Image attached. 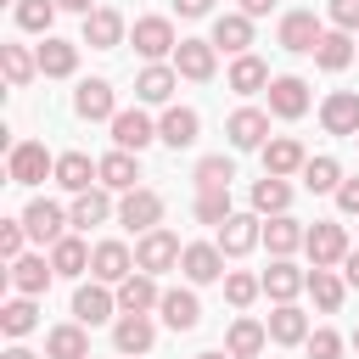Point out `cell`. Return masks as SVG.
<instances>
[{"label": "cell", "mask_w": 359, "mask_h": 359, "mask_svg": "<svg viewBox=\"0 0 359 359\" xmlns=\"http://www.w3.org/2000/svg\"><path fill=\"white\" fill-rule=\"evenodd\" d=\"M180 236H168V230H146L140 236V247H135V269H146V275H163V269H174L180 264Z\"/></svg>", "instance_id": "cell-1"}, {"label": "cell", "mask_w": 359, "mask_h": 359, "mask_svg": "<svg viewBox=\"0 0 359 359\" xmlns=\"http://www.w3.org/2000/svg\"><path fill=\"white\" fill-rule=\"evenodd\" d=\"M6 168H11V180H17V185H39L45 174H56V157H50L39 140H17Z\"/></svg>", "instance_id": "cell-2"}, {"label": "cell", "mask_w": 359, "mask_h": 359, "mask_svg": "<svg viewBox=\"0 0 359 359\" xmlns=\"http://www.w3.org/2000/svg\"><path fill=\"white\" fill-rule=\"evenodd\" d=\"M90 275H95L101 286H123V280L135 275V252H129L123 241H101V247L90 252Z\"/></svg>", "instance_id": "cell-3"}, {"label": "cell", "mask_w": 359, "mask_h": 359, "mask_svg": "<svg viewBox=\"0 0 359 359\" xmlns=\"http://www.w3.org/2000/svg\"><path fill=\"white\" fill-rule=\"evenodd\" d=\"M157 219H163V196L157 191H123V202H118V224H129V230H157Z\"/></svg>", "instance_id": "cell-4"}, {"label": "cell", "mask_w": 359, "mask_h": 359, "mask_svg": "<svg viewBox=\"0 0 359 359\" xmlns=\"http://www.w3.org/2000/svg\"><path fill=\"white\" fill-rule=\"evenodd\" d=\"M303 247H309V258H314V269H331V264H342L348 258V230L342 224H314L309 236H303Z\"/></svg>", "instance_id": "cell-5"}, {"label": "cell", "mask_w": 359, "mask_h": 359, "mask_svg": "<svg viewBox=\"0 0 359 359\" xmlns=\"http://www.w3.org/2000/svg\"><path fill=\"white\" fill-rule=\"evenodd\" d=\"M180 269H185V280H191V286L219 280V275H224V252H219V241H191V247L180 252Z\"/></svg>", "instance_id": "cell-6"}, {"label": "cell", "mask_w": 359, "mask_h": 359, "mask_svg": "<svg viewBox=\"0 0 359 359\" xmlns=\"http://www.w3.org/2000/svg\"><path fill=\"white\" fill-rule=\"evenodd\" d=\"M135 50H140L146 62H163L168 50H180L174 22H168V17H140V22H135Z\"/></svg>", "instance_id": "cell-7"}, {"label": "cell", "mask_w": 359, "mask_h": 359, "mask_svg": "<svg viewBox=\"0 0 359 359\" xmlns=\"http://www.w3.org/2000/svg\"><path fill=\"white\" fill-rule=\"evenodd\" d=\"M67 224H73V219H67V213H62V208H56V202H45V196H39V202H28V208H22V230H28V236H34V241H50V247H56V241H62V230H67Z\"/></svg>", "instance_id": "cell-8"}, {"label": "cell", "mask_w": 359, "mask_h": 359, "mask_svg": "<svg viewBox=\"0 0 359 359\" xmlns=\"http://www.w3.org/2000/svg\"><path fill=\"white\" fill-rule=\"evenodd\" d=\"M264 241V224L252 219V213H230L224 224H219V252L224 258H241V252H252Z\"/></svg>", "instance_id": "cell-9"}, {"label": "cell", "mask_w": 359, "mask_h": 359, "mask_svg": "<svg viewBox=\"0 0 359 359\" xmlns=\"http://www.w3.org/2000/svg\"><path fill=\"white\" fill-rule=\"evenodd\" d=\"M213 56H219L213 39H180V50H174V73L202 84V79H213Z\"/></svg>", "instance_id": "cell-10"}, {"label": "cell", "mask_w": 359, "mask_h": 359, "mask_svg": "<svg viewBox=\"0 0 359 359\" xmlns=\"http://www.w3.org/2000/svg\"><path fill=\"white\" fill-rule=\"evenodd\" d=\"M112 140H118V151H146V146L157 140V129H151V118H146L140 107H129V112L112 118Z\"/></svg>", "instance_id": "cell-11"}, {"label": "cell", "mask_w": 359, "mask_h": 359, "mask_svg": "<svg viewBox=\"0 0 359 359\" xmlns=\"http://www.w3.org/2000/svg\"><path fill=\"white\" fill-rule=\"evenodd\" d=\"M95 180H101V163H90L84 151H67V157H56V185H62V191L84 196V191H95Z\"/></svg>", "instance_id": "cell-12"}, {"label": "cell", "mask_w": 359, "mask_h": 359, "mask_svg": "<svg viewBox=\"0 0 359 359\" xmlns=\"http://www.w3.org/2000/svg\"><path fill=\"white\" fill-rule=\"evenodd\" d=\"M157 314H163V325H174V331H196L202 303H196V292H191V286H174V292H163Z\"/></svg>", "instance_id": "cell-13"}, {"label": "cell", "mask_w": 359, "mask_h": 359, "mask_svg": "<svg viewBox=\"0 0 359 359\" xmlns=\"http://www.w3.org/2000/svg\"><path fill=\"white\" fill-rule=\"evenodd\" d=\"M269 112L275 118H303L309 112V84L292 79V73L286 79H269Z\"/></svg>", "instance_id": "cell-14"}, {"label": "cell", "mask_w": 359, "mask_h": 359, "mask_svg": "<svg viewBox=\"0 0 359 359\" xmlns=\"http://www.w3.org/2000/svg\"><path fill=\"white\" fill-rule=\"evenodd\" d=\"M320 123H325L331 135H359V95H353V90H337V95H325V107H320Z\"/></svg>", "instance_id": "cell-15"}, {"label": "cell", "mask_w": 359, "mask_h": 359, "mask_svg": "<svg viewBox=\"0 0 359 359\" xmlns=\"http://www.w3.org/2000/svg\"><path fill=\"white\" fill-rule=\"evenodd\" d=\"M118 39H123V17H118L112 6H95V11L84 17V45H90V50H112Z\"/></svg>", "instance_id": "cell-16"}, {"label": "cell", "mask_w": 359, "mask_h": 359, "mask_svg": "<svg viewBox=\"0 0 359 359\" xmlns=\"http://www.w3.org/2000/svg\"><path fill=\"white\" fill-rule=\"evenodd\" d=\"M247 45H252V17H241V11H224V17L213 22V50L247 56Z\"/></svg>", "instance_id": "cell-17"}, {"label": "cell", "mask_w": 359, "mask_h": 359, "mask_svg": "<svg viewBox=\"0 0 359 359\" xmlns=\"http://www.w3.org/2000/svg\"><path fill=\"white\" fill-rule=\"evenodd\" d=\"M224 135H230V146H241V151H252V146H264V135H269V118H264L258 107H241V112H230V123H224Z\"/></svg>", "instance_id": "cell-18"}, {"label": "cell", "mask_w": 359, "mask_h": 359, "mask_svg": "<svg viewBox=\"0 0 359 359\" xmlns=\"http://www.w3.org/2000/svg\"><path fill=\"white\" fill-rule=\"evenodd\" d=\"M163 303V292H157V280L146 275V269H135L123 286H118V309L123 314H146V309H157Z\"/></svg>", "instance_id": "cell-19"}, {"label": "cell", "mask_w": 359, "mask_h": 359, "mask_svg": "<svg viewBox=\"0 0 359 359\" xmlns=\"http://www.w3.org/2000/svg\"><path fill=\"white\" fill-rule=\"evenodd\" d=\"M112 303H118V297H112L101 280H95V286H79V292H73V320H79V325H101V320H112Z\"/></svg>", "instance_id": "cell-20"}, {"label": "cell", "mask_w": 359, "mask_h": 359, "mask_svg": "<svg viewBox=\"0 0 359 359\" xmlns=\"http://www.w3.org/2000/svg\"><path fill=\"white\" fill-rule=\"evenodd\" d=\"M45 359H90V325H56L45 337Z\"/></svg>", "instance_id": "cell-21"}, {"label": "cell", "mask_w": 359, "mask_h": 359, "mask_svg": "<svg viewBox=\"0 0 359 359\" xmlns=\"http://www.w3.org/2000/svg\"><path fill=\"white\" fill-rule=\"evenodd\" d=\"M73 112L90 118V123H95V118H118V112H112V84H107V79H84L79 95H73Z\"/></svg>", "instance_id": "cell-22"}, {"label": "cell", "mask_w": 359, "mask_h": 359, "mask_svg": "<svg viewBox=\"0 0 359 359\" xmlns=\"http://www.w3.org/2000/svg\"><path fill=\"white\" fill-rule=\"evenodd\" d=\"M196 135H202V118H196L191 107H168V112H163V123H157V140H168L174 151H180V146H191Z\"/></svg>", "instance_id": "cell-23"}, {"label": "cell", "mask_w": 359, "mask_h": 359, "mask_svg": "<svg viewBox=\"0 0 359 359\" xmlns=\"http://www.w3.org/2000/svg\"><path fill=\"white\" fill-rule=\"evenodd\" d=\"M303 146L292 140V135H280V140H269L264 146V174H275V180H286V174H303Z\"/></svg>", "instance_id": "cell-24"}, {"label": "cell", "mask_w": 359, "mask_h": 359, "mask_svg": "<svg viewBox=\"0 0 359 359\" xmlns=\"http://www.w3.org/2000/svg\"><path fill=\"white\" fill-rule=\"evenodd\" d=\"M303 286H309V275H303L297 264H286V258H275V264L264 269V292H269L275 303H292V297H297Z\"/></svg>", "instance_id": "cell-25"}, {"label": "cell", "mask_w": 359, "mask_h": 359, "mask_svg": "<svg viewBox=\"0 0 359 359\" xmlns=\"http://www.w3.org/2000/svg\"><path fill=\"white\" fill-rule=\"evenodd\" d=\"M269 342H280V348L309 342V314H303V309H292V303H280V309L269 314Z\"/></svg>", "instance_id": "cell-26"}, {"label": "cell", "mask_w": 359, "mask_h": 359, "mask_svg": "<svg viewBox=\"0 0 359 359\" xmlns=\"http://www.w3.org/2000/svg\"><path fill=\"white\" fill-rule=\"evenodd\" d=\"M320 22H314V11H286V22H280V45L286 50H314L320 45Z\"/></svg>", "instance_id": "cell-27"}, {"label": "cell", "mask_w": 359, "mask_h": 359, "mask_svg": "<svg viewBox=\"0 0 359 359\" xmlns=\"http://www.w3.org/2000/svg\"><path fill=\"white\" fill-rule=\"evenodd\" d=\"M264 342H269V325H258V320H236V325H230V337H224L230 359H258V353H264Z\"/></svg>", "instance_id": "cell-28"}, {"label": "cell", "mask_w": 359, "mask_h": 359, "mask_svg": "<svg viewBox=\"0 0 359 359\" xmlns=\"http://www.w3.org/2000/svg\"><path fill=\"white\" fill-rule=\"evenodd\" d=\"M34 56H39V73H45V79H67V73L79 67V45H67V39H45Z\"/></svg>", "instance_id": "cell-29"}, {"label": "cell", "mask_w": 359, "mask_h": 359, "mask_svg": "<svg viewBox=\"0 0 359 359\" xmlns=\"http://www.w3.org/2000/svg\"><path fill=\"white\" fill-rule=\"evenodd\" d=\"M151 337H157V331H151V320H146V314H123V320L112 325L118 353H146V348H151Z\"/></svg>", "instance_id": "cell-30"}, {"label": "cell", "mask_w": 359, "mask_h": 359, "mask_svg": "<svg viewBox=\"0 0 359 359\" xmlns=\"http://www.w3.org/2000/svg\"><path fill=\"white\" fill-rule=\"evenodd\" d=\"M314 62H320L325 73H342V67L353 62V39H348L342 28H331V34H320V45H314Z\"/></svg>", "instance_id": "cell-31"}, {"label": "cell", "mask_w": 359, "mask_h": 359, "mask_svg": "<svg viewBox=\"0 0 359 359\" xmlns=\"http://www.w3.org/2000/svg\"><path fill=\"white\" fill-rule=\"evenodd\" d=\"M230 90H236V95H258V90H269V67H264L258 56H236V62H230Z\"/></svg>", "instance_id": "cell-32"}, {"label": "cell", "mask_w": 359, "mask_h": 359, "mask_svg": "<svg viewBox=\"0 0 359 359\" xmlns=\"http://www.w3.org/2000/svg\"><path fill=\"white\" fill-rule=\"evenodd\" d=\"M50 269H56V275H67V280H73V275H84V269H90V247H84L79 236H62V241L50 247Z\"/></svg>", "instance_id": "cell-33"}, {"label": "cell", "mask_w": 359, "mask_h": 359, "mask_svg": "<svg viewBox=\"0 0 359 359\" xmlns=\"http://www.w3.org/2000/svg\"><path fill=\"white\" fill-rule=\"evenodd\" d=\"M50 275H56V269H50L45 258H17V264H11V286H17L22 297H39V292L50 286Z\"/></svg>", "instance_id": "cell-34"}, {"label": "cell", "mask_w": 359, "mask_h": 359, "mask_svg": "<svg viewBox=\"0 0 359 359\" xmlns=\"http://www.w3.org/2000/svg\"><path fill=\"white\" fill-rule=\"evenodd\" d=\"M135 180H140V168H135L129 151H107L101 157V185L107 191H135Z\"/></svg>", "instance_id": "cell-35"}, {"label": "cell", "mask_w": 359, "mask_h": 359, "mask_svg": "<svg viewBox=\"0 0 359 359\" xmlns=\"http://www.w3.org/2000/svg\"><path fill=\"white\" fill-rule=\"evenodd\" d=\"M174 79H180L174 67L151 62V67H146V73L135 79V95H140V101H168V95H174Z\"/></svg>", "instance_id": "cell-36"}, {"label": "cell", "mask_w": 359, "mask_h": 359, "mask_svg": "<svg viewBox=\"0 0 359 359\" xmlns=\"http://www.w3.org/2000/svg\"><path fill=\"white\" fill-rule=\"evenodd\" d=\"M286 202H292V185H286V180L264 174V180L252 185V208H258V213H269V219H275V213H286Z\"/></svg>", "instance_id": "cell-37"}, {"label": "cell", "mask_w": 359, "mask_h": 359, "mask_svg": "<svg viewBox=\"0 0 359 359\" xmlns=\"http://www.w3.org/2000/svg\"><path fill=\"white\" fill-rule=\"evenodd\" d=\"M107 213H112L107 191H84V196H73V208H67V219H73L79 230H90V224H107Z\"/></svg>", "instance_id": "cell-38"}, {"label": "cell", "mask_w": 359, "mask_h": 359, "mask_svg": "<svg viewBox=\"0 0 359 359\" xmlns=\"http://www.w3.org/2000/svg\"><path fill=\"white\" fill-rule=\"evenodd\" d=\"M303 236H309V230H297V219H286V213H275V219L264 224V241H269L275 258H286L292 247H303Z\"/></svg>", "instance_id": "cell-39"}, {"label": "cell", "mask_w": 359, "mask_h": 359, "mask_svg": "<svg viewBox=\"0 0 359 359\" xmlns=\"http://www.w3.org/2000/svg\"><path fill=\"white\" fill-rule=\"evenodd\" d=\"M56 0H17V28H28V34H45L50 39V22H56Z\"/></svg>", "instance_id": "cell-40"}, {"label": "cell", "mask_w": 359, "mask_h": 359, "mask_svg": "<svg viewBox=\"0 0 359 359\" xmlns=\"http://www.w3.org/2000/svg\"><path fill=\"white\" fill-rule=\"evenodd\" d=\"M0 67H6V79H11V90H22L34 73H39V56H28L22 45H0Z\"/></svg>", "instance_id": "cell-41"}, {"label": "cell", "mask_w": 359, "mask_h": 359, "mask_svg": "<svg viewBox=\"0 0 359 359\" xmlns=\"http://www.w3.org/2000/svg\"><path fill=\"white\" fill-rule=\"evenodd\" d=\"M230 180H236L230 157H202L196 163V191H230Z\"/></svg>", "instance_id": "cell-42"}, {"label": "cell", "mask_w": 359, "mask_h": 359, "mask_svg": "<svg viewBox=\"0 0 359 359\" xmlns=\"http://www.w3.org/2000/svg\"><path fill=\"white\" fill-rule=\"evenodd\" d=\"M303 185H309V191H337V185H342L337 157H309V163H303Z\"/></svg>", "instance_id": "cell-43"}, {"label": "cell", "mask_w": 359, "mask_h": 359, "mask_svg": "<svg viewBox=\"0 0 359 359\" xmlns=\"http://www.w3.org/2000/svg\"><path fill=\"white\" fill-rule=\"evenodd\" d=\"M0 325H6V337H28V331L39 325V309H34L28 297H17V303L0 309Z\"/></svg>", "instance_id": "cell-44"}, {"label": "cell", "mask_w": 359, "mask_h": 359, "mask_svg": "<svg viewBox=\"0 0 359 359\" xmlns=\"http://www.w3.org/2000/svg\"><path fill=\"white\" fill-rule=\"evenodd\" d=\"M309 292H314V303H320L325 314H337V309H342V280H337L331 269H314V275H309Z\"/></svg>", "instance_id": "cell-45"}, {"label": "cell", "mask_w": 359, "mask_h": 359, "mask_svg": "<svg viewBox=\"0 0 359 359\" xmlns=\"http://www.w3.org/2000/svg\"><path fill=\"white\" fill-rule=\"evenodd\" d=\"M264 292V275H247V269H236V275H224V297L236 303V309H247L252 297Z\"/></svg>", "instance_id": "cell-46"}, {"label": "cell", "mask_w": 359, "mask_h": 359, "mask_svg": "<svg viewBox=\"0 0 359 359\" xmlns=\"http://www.w3.org/2000/svg\"><path fill=\"white\" fill-rule=\"evenodd\" d=\"M196 219L202 224H224L230 219V191H202L196 196Z\"/></svg>", "instance_id": "cell-47"}, {"label": "cell", "mask_w": 359, "mask_h": 359, "mask_svg": "<svg viewBox=\"0 0 359 359\" xmlns=\"http://www.w3.org/2000/svg\"><path fill=\"white\" fill-rule=\"evenodd\" d=\"M303 348H309V359H337V353H342V337H337V331H309Z\"/></svg>", "instance_id": "cell-48"}, {"label": "cell", "mask_w": 359, "mask_h": 359, "mask_svg": "<svg viewBox=\"0 0 359 359\" xmlns=\"http://www.w3.org/2000/svg\"><path fill=\"white\" fill-rule=\"evenodd\" d=\"M22 236H28V230H22V219H6V224H0V252H6L11 264L22 258Z\"/></svg>", "instance_id": "cell-49"}, {"label": "cell", "mask_w": 359, "mask_h": 359, "mask_svg": "<svg viewBox=\"0 0 359 359\" xmlns=\"http://www.w3.org/2000/svg\"><path fill=\"white\" fill-rule=\"evenodd\" d=\"M331 22H337L342 34H353V28H359V0H331Z\"/></svg>", "instance_id": "cell-50"}, {"label": "cell", "mask_w": 359, "mask_h": 359, "mask_svg": "<svg viewBox=\"0 0 359 359\" xmlns=\"http://www.w3.org/2000/svg\"><path fill=\"white\" fill-rule=\"evenodd\" d=\"M337 208H342V213H359V174L337 185Z\"/></svg>", "instance_id": "cell-51"}, {"label": "cell", "mask_w": 359, "mask_h": 359, "mask_svg": "<svg viewBox=\"0 0 359 359\" xmlns=\"http://www.w3.org/2000/svg\"><path fill=\"white\" fill-rule=\"evenodd\" d=\"M180 6V17H208L213 11V0H174Z\"/></svg>", "instance_id": "cell-52"}, {"label": "cell", "mask_w": 359, "mask_h": 359, "mask_svg": "<svg viewBox=\"0 0 359 359\" xmlns=\"http://www.w3.org/2000/svg\"><path fill=\"white\" fill-rule=\"evenodd\" d=\"M269 6H275V0H241V17H264Z\"/></svg>", "instance_id": "cell-53"}, {"label": "cell", "mask_w": 359, "mask_h": 359, "mask_svg": "<svg viewBox=\"0 0 359 359\" xmlns=\"http://www.w3.org/2000/svg\"><path fill=\"white\" fill-rule=\"evenodd\" d=\"M342 275H348V286H359V252H348V258H342Z\"/></svg>", "instance_id": "cell-54"}, {"label": "cell", "mask_w": 359, "mask_h": 359, "mask_svg": "<svg viewBox=\"0 0 359 359\" xmlns=\"http://www.w3.org/2000/svg\"><path fill=\"white\" fill-rule=\"evenodd\" d=\"M56 6H62V11H84V17L95 11V0H56Z\"/></svg>", "instance_id": "cell-55"}, {"label": "cell", "mask_w": 359, "mask_h": 359, "mask_svg": "<svg viewBox=\"0 0 359 359\" xmlns=\"http://www.w3.org/2000/svg\"><path fill=\"white\" fill-rule=\"evenodd\" d=\"M6 359H34V353L28 348H6Z\"/></svg>", "instance_id": "cell-56"}, {"label": "cell", "mask_w": 359, "mask_h": 359, "mask_svg": "<svg viewBox=\"0 0 359 359\" xmlns=\"http://www.w3.org/2000/svg\"><path fill=\"white\" fill-rule=\"evenodd\" d=\"M196 359H224V353H196Z\"/></svg>", "instance_id": "cell-57"}, {"label": "cell", "mask_w": 359, "mask_h": 359, "mask_svg": "<svg viewBox=\"0 0 359 359\" xmlns=\"http://www.w3.org/2000/svg\"><path fill=\"white\" fill-rule=\"evenodd\" d=\"M353 348H359V331H353Z\"/></svg>", "instance_id": "cell-58"}, {"label": "cell", "mask_w": 359, "mask_h": 359, "mask_svg": "<svg viewBox=\"0 0 359 359\" xmlns=\"http://www.w3.org/2000/svg\"><path fill=\"white\" fill-rule=\"evenodd\" d=\"M353 140H359V135H353Z\"/></svg>", "instance_id": "cell-59"}]
</instances>
